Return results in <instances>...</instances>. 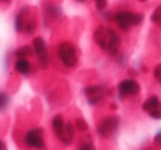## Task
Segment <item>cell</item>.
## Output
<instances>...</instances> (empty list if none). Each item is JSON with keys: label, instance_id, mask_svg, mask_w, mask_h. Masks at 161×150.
Returning <instances> with one entry per match:
<instances>
[{"label": "cell", "instance_id": "cell-26", "mask_svg": "<svg viewBox=\"0 0 161 150\" xmlns=\"http://www.w3.org/2000/svg\"><path fill=\"white\" fill-rule=\"evenodd\" d=\"M154 143L158 146H161V131L158 132L154 137Z\"/></svg>", "mask_w": 161, "mask_h": 150}, {"label": "cell", "instance_id": "cell-32", "mask_svg": "<svg viewBox=\"0 0 161 150\" xmlns=\"http://www.w3.org/2000/svg\"><path fill=\"white\" fill-rule=\"evenodd\" d=\"M159 67H160V69H161V63H160V64H159Z\"/></svg>", "mask_w": 161, "mask_h": 150}, {"label": "cell", "instance_id": "cell-9", "mask_svg": "<svg viewBox=\"0 0 161 150\" xmlns=\"http://www.w3.org/2000/svg\"><path fill=\"white\" fill-rule=\"evenodd\" d=\"M28 9L29 7H23L21 9V11L17 14L16 17V21H14V28H16V31L17 32H22L25 30V21H23V16L28 14Z\"/></svg>", "mask_w": 161, "mask_h": 150}, {"label": "cell", "instance_id": "cell-28", "mask_svg": "<svg viewBox=\"0 0 161 150\" xmlns=\"http://www.w3.org/2000/svg\"><path fill=\"white\" fill-rule=\"evenodd\" d=\"M110 108H112V109H117V105H114V104H112V105H110Z\"/></svg>", "mask_w": 161, "mask_h": 150}, {"label": "cell", "instance_id": "cell-7", "mask_svg": "<svg viewBox=\"0 0 161 150\" xmlns=\"http://www.w3.org/2000/svg\"><path fill=\"white\" fill-rule=\"evenodd\" d=\"M52 126L54 128L56 136L60 138V140L65 136V127H64V120H63L62 115H56L52 120Z\"/></svg>", "mask_w": 161, "mask_h": 150}, {"label": "cell", "instance_id": "cell-3", "mask_svg": "<svg viewBox=\"0 0 161 150\" xmlns=\"http://www.w3.org/2000/svg\"><path fill=\"white\" fill-rule=\"evenodd\" d=\"M140 91V86L135 80H124L118 85V94L120 99L128 95H137Z\"/></svg>", "mask_w": 161, "mask_h": 150}, {"label": "cell", "instance_id": "cell-18", "mask_svg": "<svg viewBox=\"0 0 161 150\" xmlns=\"http://www.w3.org/2000/svg\"><path fill=\"white\" fill-rule=\"evenodd\" d=\"M39 58H40V66L41 69H47V65H49V56H47V52H44L43 54H41L40 56H39Z\"/></svg>", "mask_w": 161, "mask_h": 150}, {"label": "cell", "instance_id": "cell-25", "mask_svg": "<svg viewBox=\"0 0 161 150\" xmlns=\"http://www.w3.org/2000/svg\"><path fill=\"white\" fill-rule=\"evenodd\" d=\"M80 150H94V146L91 142H86L80 148Z\"/></svg>", "mask_w": 161, "mask_h": 150}, {"label": "cell", "instance_id": "cell-2", "mask_svg": "<svg viewBox=\"0 0 161 150\" xmlns=\"http://www.w3.org/2000/svg\"><path fill=\"white\" fill-rule=\"evenodd\" d=\"M119 124V118L117 116H107L103 119L102 124L97 128V132L102 137H108L117 129Z\"/></svg>", "mask_w": 161, "mask_h": 150}, {"label": "cell", "instance_id": "cell-29", "mask_svg": "<svg viewBox=\"0 0 161 150\" xmlns=\"http://www.w3.org/2000/svg\"><path fill=\"white\" fill-rule=\"evenodd\" d=\"M1 1H5V3H10V0H1Z\"/></svg>", "mask_w": 161, "mask_h": 150}, {"label": "cell", "instance_id": "cell-12", "mask_svg": "<svg viewBox=\"0 0 161 150\" xmlns=\"http://www.w3.org/2000/svg\"><path fill=\"white\" fill-rule=\"evenodd\" d=\"M16 69L21 74H28L30 71V62L27 58H19L14 64Z\"/></svg>", "mask_w": 161, "mask_h": 150}, {"label": "cell", "instance_id": "cell-10", "mask_svg": "<svg viewBox=\"0 0 161 150\" xmlns=\"http://www.w3.org/2000/svg\"><path fill=\"white\" fill-rule=\"evenodd\" d=\"M159 107H161V102L159 101V98L157 96H151L142 104V109L145 112H150V110L156 109V108Z\"/></svg>", "mask_w": 161, "mask_h": 150}, {"label": "cell", "instance_id": "cell-21", "mask_svg": "<svg viewBox=\"0 0 161 150\" xmlns=\"http://www.w3.org/2000/svg\"><path fill=\"white\" fill-rule=\"evenodd\" d=\"M102 101V95L101 94H97V95H94V96H91L88 97V103L91 105H96L97 103Z\"/></svg>", "mask_w": 161, "mask_h": 150}, {"label": "cell", "instance_id": "cell-14", "mask_svg": "<svg viewBox=\"0 0 161 150\" xmlns=\"http://www.w3.org/2000/svg\"><path fill=\"white\" fill-rule=\"evenodd\" d=\"M151 21L158 27H161V5L158 6L153 11V14L151 16Z\"/></svg>", "mask_w": 161, "mask_h": 150}, {"label": "cell", "instance_id": "cell-23", "mask_svg": "<svg viewBox=\"0 0 161 150\" xmlns=\"http://www.w3.org/2000/svg\"><path fill=\"white\" fill-rule=\"evenodd\" d=\"M153 73H154V77H156V80L161 84V69H160V67H159V65H157L156 66Z\"/></svg>", "mask_w": 161, "mask_h": 150}, {"label": "cell", "instance_id": "cell-30", "mask_svg": "<svg viewBox=\"0 0 161 150\" xmlns=\"http://www.w3.org/2000/svg\"><path fill=\"white\" fill-rule=\"evenodd\" d=\"M139 1H141V3H145V1H147V0H139Z\"/></svg>", "mask_w": 161, "mask_h": 150}, {"label": "cell", "instance_id": "cell-6", "mask_svg": "<svg viewBox=\"0 0 161 150\" xmlns=\"http://www.w3.org/2000/svg\"><path fill=\"white\" fill-rule=\"evenodd\" d=\"M132 14L134 12L120 11L115 16V20L121 30L128 31L130 29V27L132 25Z\"/></svg>", "mask_w": 161, "mask_h": 150}, {"label": "cell", "instance_id": "cell-17", "mask_svg": "<svg viewBox=\"0 0 161 150\" xmlns=\"http://www.w3.org/2000/svg\"><path fill=\"white\" fill-rule=\"evenodd\" d=\"M36 23L34 22L33 20L29 21L25 27V31L27 32L28 34H33L34 32H36Z\"/></svg>", "mask_w": 161, "mask_h": 150}, {"label": "cell", "instance_id": "cell-19", "mask_svg": "<svg viewBox=\"0 0 161 150\" xmlns=\"http://www.w3.org/2000/svg\"><path fill=\"white\" fill-rule=\"evenodd\" d=\"M65 136H69V137H72V138H73L74 127L71 123H67L66 125H65Z\"/></svg>", "mask_w": 161, "mask_h": 150}, {"label": "cell", "instance_id": "cell-4", "mask_svg": "<svg viewBox=\"0 0 161 150\" xmlns=\"http://www.w3.org/2000/svg\"><path fill=\"white\" fill-rule=\"evenodd\" d=\"M43 130L41 128H36L27 132L25 135V142L29 147L32 148H42L44 147V141L42 139Z\"/></svg>", "mask_w": 161, "mask_h": 150}, {"label": "cell", "instance_id": "cell-13", "mask_svg": "<svg viewBox=\"0 0 161 150\" xmlns=\"http://www.w3.org/2000/svg\"><path fill=\"white\" fill-rule=\"evenodd\" d=\"M33 52H34V50L32 49L30 45H23V47L17 49L14 54H16V56H18L19 58H29V56H31L32 54H33Z\"/></svg>", "mask_w": 161, "mask_h": 150}, {"label": "cell", "instance_id": "cell-16", "mask_svg": "<svg viewBox=\"0 0 161 150\" xmlns=\"http://www.w3.org/2000/svg\"><path fill=\"white\" fill-rule=\"evenodd\" d=\"M76 127L80 131H86L88 129V125L83 118H78L76 119Z\"/></svg>", "mask_w": 161, "mask_h": 150}, {"label": "cell", "instance_id": "cell-11", "mask_svg": "<svg viewBox=\"0 0 161 150\" xmlns=\"http://www.w3.org/2000/svg\"><path fill=\"white\" fill-rule=\"evenodd\" d=\"M32 45H33V50L36 55L40 56L41 54L47 52V50H45V42L41 36H36V38L32 40Z\"/></svg>", "mask_w": 161, "mask_h": 150}, {"label": "cell", "instance_id": "cell-22", "mask_svg": "<svg viewBox=\"0 0 161 150\" xmlns=\"http://www.w3.org/2000/svg\"><path fill=\"white\" fill-rule=\"evenodd\" d=\"M96 1V8L98 10H104L107 6V0H95Z\"/></svg>", "mask_w": 161, "mask_h": 150}, {"label": "cell", "instance_id": "cell-5", "mask_svg": "<svg viewBox=\"0 0 161 150\" xmlns=\"http://www.w3.org/2000/svg\"><path fill=\"white\" fill-rule=\"evenodd\" d=\"M110 34H112V29L99 27L96 31L94 32V40L103 50H107L108 43L110 41Z\"/></svg>", "mask_w": 161, "mask_h": 150}, {"label": "cell", "instance_id": "cell-15", "mask_svg": "<svg viewBox=\"0 0 161 150\" xmlns=\"http://www.w3.org/2000/svg\"><path fill=\"white\" fill-rule=\"evenodd\" d=\"M101 91H102L101 86L92 85V86H87V87H85L84 93H85V95H87L88 97H91V96H94V95L99 94V92H101Z\"/></svg>", "mask_w": 161, "mask_h": 150}, {"label": "cell", "instance_id": "cell-24", "mask_svg": "<svg viewBox=\"0 0 161 150\" xmlns=\"http://www.w3.org/2000/svg\"><path fill=\"white\" fill-rule=\"evenodd\" d=\"M7 95L5 94V93H1V95H0V101H1V109H5L6 105H7Z\"/></svg>", "mask_w": 161, "mask_h": 150}, {"label": "cell", "instance_id": "cell-31", "mask_svg": "<svg viewBox=\"0 0 161 150\" xmlns=\"http://www.w3.org/2000/svg\"><path fill=\"white\" fill-rule=\"evenodd\" d=\"M77 1H80V3H83L84 0H77Z\"/></svg>", "mask_w": 161, "mask_h": 150}, {"label": "cell", "instance_id": "cell-8", "mask_svg": "<svg viewBox=\"0 0 161 150\" xmlns=\"http://www.w3.org/2000/svg\"><path fill=\"white\" fill-rule=\"evenodd\" d=\"M119 47H120V38L118 36V34L112 30V34H110V41L108 43V47L106 51L110 54V55H115L117 54L119 50Z\"/></svg>", "mask_w": 161, "mask_h": 150}, {"label": "cell", "instance_id": "cell-1", "mask_svg": "<svg viewBox=\"0 0 161 150\" xmlns=\"http://www.w3.org/2000/svg\"><path fill=\"white\" fill-rule=\"evenodd\" d=\"M58 55L63 64L67 67H74L77 64L76 49L71 42H62L58 47Z\"/></svg>", "mask_w": 161, "mask_h": 150}, {"label": "cell", "instance_id": "cell-27", "mask_svg": "<svg viewBox=\"0 0 161 150\" xmlns=\"http://www.w3.org/2000/svg\"><path fill=\"white\" fill-rule=\"evenodd\" d=\"M0 145H1V150H7V146H6L5 141H1Z\"/></svg>", "mask_w": 161, "mask_h": 150}, {"label": "cell", "instance_id": "cell-20", "mask_svg": "<svg viewBox=\"0 0 161 150\" xmlns=\"http://www.w3.org/2000/svg\"><path fill=\"white\" fill-rule=\"evenodd\" d=\"M149 116L153 119H161V109L160 108H156L149 112Z\"/></svg>", "mask_w": 161, "mask_h": 150}]
</instances>
